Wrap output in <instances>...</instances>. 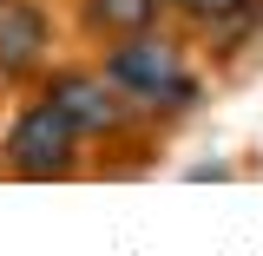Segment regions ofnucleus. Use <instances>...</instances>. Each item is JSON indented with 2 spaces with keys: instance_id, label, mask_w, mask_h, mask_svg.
I'll return each mask as SVG.
<instances>
[{
  "instance_id": "f257e3e1",
  "label": "nucleus",
  "mask_w": 263,
  "mask_h": 256,
  "mask_svg": "<svg viewBox=\"0 0 263 256\" xmlns=\"http://www.w3.org/2000/svg\"><path fill=\"white\" fill-rule=\"evenodd\" d=\"M99 66H105V79L138 105V119H178V112H191L197 99H204V79H197L184 40L164 33V27L112 40V46L99 53Z\"/></svg>"
},
{
  "instance_id": "f03ea898",
  "label": "nucleus",
  "mask_w": 263,
  "mask_h": 256,
  "mask_svg": "<svg viewBox=\"0 0 263 256\" xmlns=\"http://www.w3.org/2000/svg\"><path fill=\"white\" fill-rule=\"evenodd\" d=\"M79 164H86V131L46 92H33L13 112V125L0 131V171L20 184H66V178H79Z\"/></svg>"
},
{
  "instance_id": "7ed1b4c3",
  "label": "nucleus",
  "mask_w": 263,
  "mask_h": 256,
  "mask_svg": "<svg viewBox=\"0 0 263 256\" xmlns=\"http://www.w3.org/2000/svg\"><path fill=\"white\" fill-rule=\"evenodd\" d=\"M40 92L53 99L86 138H125L132 125H145L138 105L105 79V66H53V72L40 79Z\"/></svg>"
},
{
  "instance_id": "20e7f679",
  "label": "nucleus",
  "mask_w": 263,
  "mask_h": 256,
  "mask_svg": "<svg viewBox=\"0 0 263 256\" xmlns=\"http://www.w3.org/2000/svg\"><path fill=\"white\" fill-rule=\"evenodd\" d=\"M53 66V13L40 0L0 7V79H33Z\"/></svg>"
},
{
  "instance_id": "39448f33",
  "label": "nucleus",
  "mask_w": 263,
  "mask_h": 256,
  "mask_svg": "<svg viewBox=\"0 0 263 256\" xmlns=\"http://www.w3.org/2000/svg\"><path fill=\"white\" fill-rule=\"evenodd\" d=\"M79 27H86V40L112 46V40H132L145 27H164V7L158 0H79Z\"/></svg>"
},
{
  "instance_id": "423d86ee",
  "label": "nucleus",
  "mask_w": 263,
  "mask_h": 256,
  "mask_svg": "<svg viewBox=\"0 0 263 256\" xmlns=\"http://www.w3.org/2000/svg\"><path fill=\"white\" fill-rule=\"evenodd\" d=\"M164 13H178V20H191V27H243V20H257L263 0H158Z\"/></svg>"
},
{
  "instance_id": "0eeeda50",
  "label": "nucleus",
  "mask_w": 263,
  "mask_h": 256,
  "mask_svg": "<svg viewBox=\"0 0 263 256\" xmlns=\"http://www.w3.org/2000/svg\"><path fill=\"white\" fill-rule=\"evenodd\" d=\"M0 7H7V0H0Z\"/></svg>"
}]
</instances>
